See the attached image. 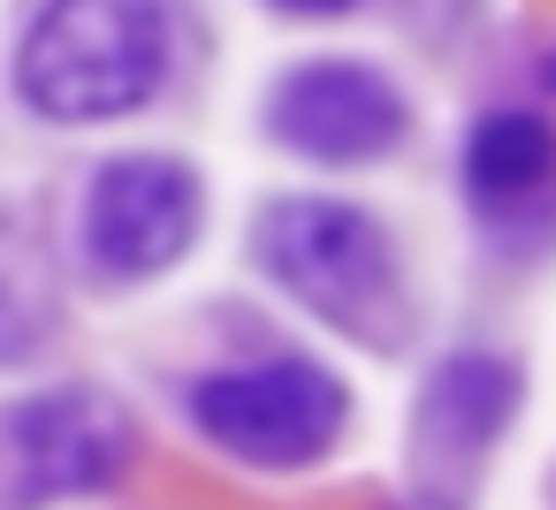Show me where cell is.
<instances>
[{"instance_id": "cell-1", "label": "cell", "mask_w": 556, "mask_h": 510, "mask_svg": "<svg viewBox=\"0 0 556 510\" xmlns=\"http://www.w3.org/2000/svg\"><path fill=\"white\" fill-rule=\"evenodd\" d=\"M252 252L282 297H298L313 320L389 350L412 320L404 252L381 214L351 199H275L252 229Z\"/></svg>"}, {"instance_id": "cell-2", "label": "cell", "mask_w": 556, "mask_h": 510, "mask_svg": "<svg viewBox=\"0 0 556 510\" xmlns=\"http://www.w3.org/2000/svg\"><path fill=\"white\" fill-rule=\"evenodd\" d=\"M168 77L161 0H47L24 31L16 85L54 123H115L146 107Z\"/></svg>"}, {"instance_id": "cell-3", "label": "cell", "mask_w": 556, "mask_h": 510, "mask_svg": "<svg viewBox=\"0 0 556 510\" xmlns=\"http://www.w3.org/2000/svg\"><path fill=\"white\" fill-rule=\"evenodd\" d=\"M191 419L229 457L267 464V472H290V464H320L343 442L351 388L320 358H260V366L206 373L191 388Z\"/></svg>"}, {"instance_id": "cell-4", "label": "cell", "mask_w": 556, "mask_h": 510, "mask_svg": "<svg viewBox=\"0 0 556 510\" xmlns=\"http://www.w3.org/2000/svg\"><path fill=\"white\" fill-rule=\"evenodd\" d=\"M267 138L320 168H374L412 138V100L374 62H298L267 92Z\"/></svg>"}, {"instance_id": "cell-5", "label": "cell", "mask_w": 556, "mask_h": 510, "mask_svg": "<svg viewBox=\"0 0 556 510\" xmlns=\"http://www.w3.org/2000/svg\"><path fill=\"white\" fill-rule=\"evenodd\" d=\"M206 221V191L184 161L168 153H130V161H108L92 176V214H85V244L108 275L123 282H146L161 267H176L191 252Z\"/></svg>"}, {"instance_id": "cell-6", "label": "cell", "mask_w": 556, "mask_h": 510, "mask_svg": "<svg viewBox=\"0 0 556 510\" xmlns=\"http://www.w3.org/2000/svg\"><path fill=\"white\" fill-rule=\"evenodd\" d=\"M130 411L108 388H54L9 411V449H16V495H92L123 480L130 464Z\"/></svg>"}, {"instance_id": "cell-7", "label": "cell", "mask_w": 556, "mask_h": 510, "mask_svg": "<svg viewBox=\"0 0 556 510\" xmlns=\"http://www.w3.org/2000/svg\"><path fill=\"white\" fill-rule=\"evenodd\" d=\"M457 176L495 237H556V123L541 107H488L465 130Z\"/></svg>"}, {"instance_id": "cell-8", "label": "cell", "mask_w": 556, "mask_h": 510, "mask_svg": "<svg viewBox=\"0 0 556 510\" xmlns=\"http://www.w3.org/2000/svg\"><path fill=\"white\" fill-rule=\"evenodd\" d=\"M526 404V381H518V358L503 350H450L427 388H419V449L442 457V464H472L488 457L510 419Z\"/></svg>"}, {"instance_id": "cell-9", "label": "cell", "mask_w": 556, "mask_h": 510, "mask_svg": "<svg viewBox=\"0 0 556 510\" xmlns=\"http://www.w3.org/2000/svg\"><path fill=\"white\" fill-rule=\"evenodd\" d=\"M267 9H282V16H298V24H328V16L366 9V0H267Z\"/></svg>"}, {"instance_id": "cell-10", "label": "cell", "mask_w": 556, "mask_h": 510, "mask_svg": "<svg viewBox=\"0 0 556 510\" xmlns=\"http://www.w3.org/2000/svg\"><path fill=\"white\" fill-rule=\"evenodd\" d=\"M541 85H548V92H556V54H548V62H541Z\"/></svg>"}]
</instances>
